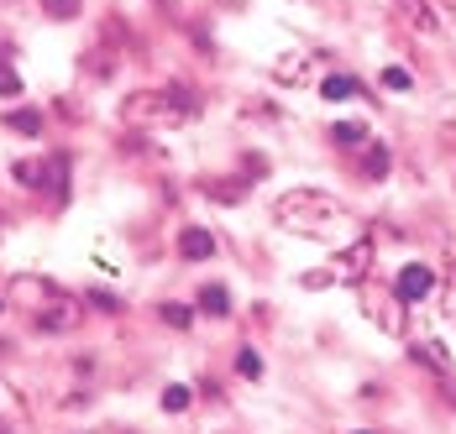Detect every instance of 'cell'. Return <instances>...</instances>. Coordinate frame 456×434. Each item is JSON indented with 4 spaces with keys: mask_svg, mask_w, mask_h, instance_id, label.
Returning a JSON list of instances; mask_svg holds the SVG:
<instances>
[{
    "mask_svg": "<svg viewBox=\"0 0 456 434\" xmlns=\"http://www.w3.org/2000/svg\"><path fill=\"white\" fill-rule=\"evenodd\" d=\"M200 110V100L189 94L183 84H168V89H137L121 100V121L132 131H158V126H174V121H189Z\"/></svg>",
    "mask_w": 456,
    "mask_h": 434,
    "instance_id": "1",
    "label": "cell"
},
{
    "mask_svg": "<svg viewBox=\"0 0 456 434\" xmlns=\"http://www.w3.org/2000/svg\"><path fill=\"white\" fill-rule=\"evenodd\" d=\"M273 220L283 230H320L325 220H346V205L320 194V189H289L273 205Z\"/></svg>",
    "mask_w": 456,
    "mask_h": 434,
    "instance_id": "2",
    "label": "cell"
},
{
    "mask_svg": "<svg viewBox=\"0 0 456 434\" xmlns=\"http://www.w3.org/2000/svg\"><path fill=\"white\" fill-rule=\"evenodd\" d=\"M11 299H16V304H27L32 314H37V309H47L53 299H63V293H58L47 277H11Z\"/></svg>",
    "mask_w": 456,
    "mask_h": 434,
    "instance_id": "3",
    "label": "cell"
},
{
    "mask_svg": "<svg viewBox=\"0 0 456 434\" xmlns=\"http://www.w3.org/2000/svg\"><path fill=\"white\" fill-rule=\"evenodd\" d=\"M367 272H372V241H352V246L336 257V277H341V283H362Z\"/></svg>",
    "mask_w": 456,
    "mask_h": 434,
    "instance_id": "4",
    "label": "cell"
},
{
    "mask_svg": "<svg viewBox=\"0 0 456 434\" xmlns=\"http://www.w3.org/2000/svg\"><path fill=\"white\" fill-rule=\"evenodd\" d=\"M430 288H436V277H430V267H419V261H410V267L399 272V283H394V293H399L404 304H419Z\"/></svg>",
    "mask_w": 456,
    "mask_h": 434,
    "instance_id": "5",
    "label": "cell"
},
{
    "mask_svg": "<svg viewBox=\"0 0 456 434\" xmlns=\"http://www.w3.org/2000/svg\"><path fill=\"white\" fill-rule=\"evenodd\" d=\"M399 304H404L399 293H394V299H383V293L367 299V314H372V325H378L383 335H404V314H399Z\"/></svg>",
    "mask_w": 456,
    "mask_h": 434,
    "instance_id": "6",
    "label": "cell"
},
{
    "mask_svg": "<svg viewBox=\"0 0 456 434\" xmlns=\"http://www.w3.org/2000/svg\"><path fill=\"white\" fill-rule=\"evenodd\" d=\"M32 319H37V330H53V335H58V330H74V325H79V309L69 304V299H53V304L37 309Z\"/></svg>",
    "mask_w": 456,
    "mask_h": 434,
    "instance_id": "7",
    "label": "cell"
},
{
    "mask_svg": "<svg viewBox=\"0 0 456 434\" xmlns=\"http://www.w3.org/2000/svg\"><path fill=\"white\" fill-rule=\"evenodd\" d=\"M179 257L183 261H205V257H216V236L205 230V225H189L179 236Z\"/></svg>",
    "mask_w": 456,
    "mask_h": 434,
    "instance_id": "8",
    "label": "cell"
},
{
    "mask_svg": "<svg viewBox=\"0 0 456 434\" xmlns=\"http://www.w3.org/2000/svg\"><path fill=\"white\" fill-rule=\"evenodd\" d=\"M200 194H210L216 205H241V199L252 194V183H241V178H205Z\"/></svg>",
    "mask_w": 456,
    "mask_h": 434,
    "instance_id": "9",
    "label": "cell"
},
{
    "mask_svg": "<svg viewBox=\"0 0 456 434\" xmlns=\"http://www.w3.org/2000/svg\"><path fill=\"white\" fill-rule=\"evenodd\" d=\"M410 356L419 361V366H430V372H441V377H452V356H446V346L441 341H414Z\"/></svg>",
    "mask_w": 456,
    "mask_h": 434,
    "instance_id": "10",
    "label": "cell"
},
{
    "mask_svg": "<svg viewBox=\"0 0 456 434\" xmlns=\"http://www.w3.org/2000/svg\"><path fill=\"white\" fill-rule=\"evenodd\" d=\"M399 16L410 21L414 32H436V27H441L436 11H430V0H399Z\"/></svg>",
    "mask_w": 456,
    "mask_h": 434,
    "instance_id": "11",
    "label": "cell"
},
{
    "mask_svg": "<svg viewBox=\"0 0 456 434\" xmlns=\"http://www.w3.org/2000/svg\"><path fill=\"white\" fill-rule=\"evenodd\" d=\"M273 79L278 84H305V79H310V58H305V52H289L273 68Z\"/></svg>",
    "mask_w": 456,
    "mask_h": 434,
    "instance_id": "12",
    "label": "cell"
},
{
    "mask_svg": "<svg viewBox=\"0 0 456 434\" xmlns=\"http://www.w3.org/2000/svg\"><path fill=\"white\" fill-rule=\"evenodd\" d=\"M357 79H352V74H325V79H320V94H325V100H352V94H357Z\"/></svg>",
    "mask_w": 456,
    "mask_h": 434,
    "instance_id": "13",
    "label": "cell"
},
{
    "mask_svg": "<svg viewBox=\"0 0 456 434\" xmlns=\"http://www.w3.org/2000/svg\"><path fill=\"white\" fill-rule=\"evenodd\" d=\"M200 309L221 319V314H231V293L221 288V283H205V288H200Z\"/></svg>",
    "mask_w": 456,
    "mask_h": 434,
    "instance_id": "14",
    "label": "cell"
},
{
    "mask_svg": "<svg viewBox=\"0 0 456 434\" xmlns=\"http://www.w3.org/2000/svg\"><path fill=\"white\" fill-rule=\"evenodd\" d=\"M330 141H336V147H362L372 136H367V126H357V121H336V126H330Z\"/></svg>",
    "mask_w": 456,
    "mask_h": 434,
    "instance_id": "15",
    "label": "cell"
},
{
    "mask_svg": "<svg viewBox=\"0 0 456 434\" xmlns=\"http://www.w3.org/2000/svg\"><path fill=\"white\" fill-rule=\"evenodd\" d=\"M85 74H90V79H110V74H116V58H110L105 47H90V52H85Z\"/></svg>",
    "mask_w": 456,
    "mask_h": 434,
    "instance_id": "16",
    "label": "cell"
},
{
    "mask_svg": "<svg viewBox=\"0 0 456 434\" xmlns=\"http://www.w3.org/2000/svg\"><path fill=\"white\" fill-rule=\"evenodd\" d=\"M362 173L372 178V183H378V178H388V147H383V141H372V147H367V163H362Z\"/></svg>",
    "mask_w": 456,
    "mask_h": 434,
    "instance_id": "17",
    "label": "cell"
},
{
    "mask_svg": "<svg viewBox=\"0 0 456 434\" xmlns=\"http://www.w3.org/2000/svg\"><path fill=\"white\" fill-rule=\"evenodd\" d=\"M5 126L21 131V136H37V131H43V116H37V110H11V116H5Z\"/></svg>",
    "mask_w": 456,
    "mask_h": 434,
    "instance_id": "18",
    "label": "cell"
},
{
    "mask_svg": "<svg viewBox=\"0 0 456 434\" xmlns=\"http://www.w3.org/2000/svg\"><path fill=\"white\" fill-rule=\"evenodd\" d=\"M236 372H241L247 382H257V377H263V356H257L252 346H241L236 350Z\"/></svg>",
    "mask_w": 456,
    "mask_h": 434,
    "instance_id": "19",
    "label": "cell"
},
{
    "mask_svg": "<svg viewBox=\"0 0 456 434\" xmlns=\"http://www.w3.org/2000/svg\"><path fill=\"white\" fill-rule=\"evenodd\" d=\"M158 319H163L168 330H189V325H194V314L183 304H158Z\"/></svg>",
    "mask_w": 456,
    "mask_h": 434,
    "instance_id": "20",
    "label": "cell"
},
{
    "mask_svg": "<svg viewBox=\"0 0 456 434\" xmlns=\"http://www.w3.org/2000/svg\"><path fill=\"white\" fill-rule=\"evenodd\" d=\"M16 94H21V79H16V68L0 58V100H16Z\"/></svg>",
    "mask_w": 456,
    "mask_h": 434,
    "instance_id": "21",
    "label": "cell"
},
{
    "mask_svg": "<svg viewBox=\"0 0 456 434\" xmlns=\"http://www.w3.org/2000/svg\"><path fill=\"white\" fill-rule=\"evenodd\" d=\"M43 11L53 21H69V16H79V0H43Z\"/></svg>",
    "mask_w": 456,
    "mask_h": 434,
    "instance_id": "22",
    "label": "cell"
},
{
    "mask_svg": "<svg viewBox=\"0 0 456 434\" xmlns=\"http://www.w3.org/2000/svg\"><path fill=\"white\" fill-rule=\"evenodd\" d=\"M163 408H168V414H183V408H189V388H179V382L163 388Z\"/></svg>",
    "mask_w": 456,
    "mask_h": 434,
    "instance_id": "23",
    "label": "cell"
},
{
    "mask_svg": "<svg viewBox=\"0 0 456 434\" xmlns=\"http://www.w3.org/2000/svg\"><path fill=\"white\" fill-rule=\"evenodd\" d=\"M85 299H90L94 309H105V314H116V309H121V299H116V293H105V288H90Z\"/></svg>",
    "mask_w": 456,
    "mask_h": 434,
    "instance_id": "24",
    "label": "cell"
},
{
    "mask_svg": "<svg viewBox=\"0 0 456 434\" xmlns=\"http://www.w3.org/2000/svg\"><path fill=\"white\" fill-rule=\"evenodd\" d=\"M446 314L456 319V261H446Z\"/></svg>",
    "mask_w": 456,
    "mask_h": 434,
    "instance_id": "25",
    "label": "cell"
},
{
    "mask_svg": "<svg viewBox=\"0 0 456 434\" xmlns=\"http://www.w3.org/2000/svg\"><path fill=\"white\" fill-rule=\"evenodd\" d=\"M299 283H305V288H330V283H341V277H336V272H310V277H299Z\"/></svg>",
    "mask_w": 456,
    "mask_h": 434,
    "instance_id": "26",
    "label": "cell"
},
{
    "mask_svg": "<svg viewBox=\"0 0 456 434\" xmlns=\"http://www.w3.org/2000/svg\"><path fill=\"white\" fill-rule=\"evenodd\" d=\"M383 84L388 89H410V74H404V68H383Z\"/></svg>",
    "mask_w": 456,
    "mask_h": 434,
    "instance_id": "27",
    "label": "cell"
},
{
    "mask_svg": "<svg viewBox=\"0 0 456 434\" xmlns=\"http://www.w3.org/2000/svg\"><path fill=\"white\" fill-rule=\"evenodd\" d=\"M446 398H452V403H456V382H452V377H446Z\"/></svg>",
    "mask_w": 456,
    "mask_h": 434,
    "instance_id": "28",
    "label": "cell"
},
{
    "mask_svg": "<svg viewBox=\"0 0 456 434\" xmlns=\"http://www.w3.org/2000/svg\"><path fill=\"white\" fill-rule=\"evenodd\" d=\"M446 141H452V147H456V126H446Z\"/></svg>",
    "mask_w": 456,
    "mask_h": 434,
    "instance_id": "29",
    "label": "cell"
},
{
    "mask_svg": "<svg viewBox=\"0 0 456 434\" xmlns=\"http://www.w3.org/2000/svg\"><path fill=\"white\" fill-rule=\"evenodd\" d=\"M441 5H446V11H456V0H441Z\"/></svg>",
    "mask_w": 456,
    "mask_h": 434,
    "instance_id": "30",
    "label": "cell"
},
{
    "mask_svg": "<svg viewBox=\"0 0 456 434\" xmlns=\"http://www.w3.org/2000/svg\"><path fill=\"white\" fill-rule=\"evenodd\" d=\"M0 314H5V304H0Z\"/></svg>",
    "mask_w": 456,
    "mask_h": 434,
    "instance_id": "31",
    "label": "cell"
},
{
    "mask_svg": "<svg viewBox=\"0 0 456 434\" xmlns=\"http://www.w3.org/2000/svg\"><path fill=\"white\" fill-rule=\"evenodd\" d=\"M362 434H367V430H362Z\"/></svg>",
    "mask_w": 456,
    "mask_h": 434,
    "instance_id": "32",
    "label": "cell"
}]
</instances>
